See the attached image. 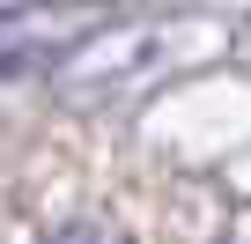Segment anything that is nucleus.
<instances>
[{"label": "nucleus", "mask_w": 251, "mask_h": 244, "mask_svg": "<svg viewBox=\"0 0 251 244\" xmlns=\"http://www.w3.org/2000/svg\"><path fill=\"white\" fill-rule=\"evenodd\" d=\"M103 23H111L103 0H15V8H0V81L37 74V67H59Z\"/></svg>", "instance_id": "nucleus-1"}, {"label": "nucleus", "mask_w": 251, "mask_h": 244, "mask_svg": "<svg viewBox=\"0 0 251 244\" xmlns=\"http://www.w3.org/2000/svg\"><path fill=\"white\" fill-rule=\"evenodd\" d=\"M52 244H133V237H126L118 222H103V215H81V222H67Z\"/></svg>", "instance_id": "nucleus-2"}]
</instances>
